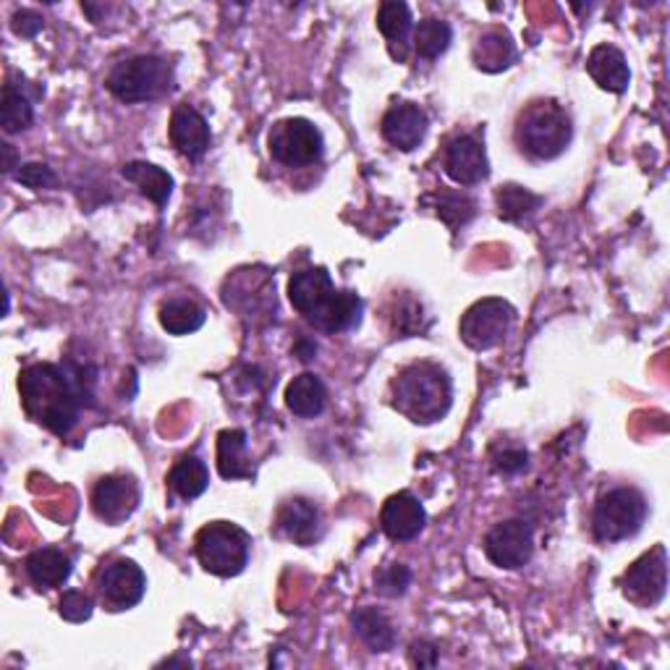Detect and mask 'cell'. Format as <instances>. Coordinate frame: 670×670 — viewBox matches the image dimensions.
Returning a JSON list of instances; mask_svg holds the SVG:
<instances>
[{
    "label": "cell",
    "mask_w": 670,
    "mask_h": 670,
    "mask_svg": "<svg viewBox=\"0 0 670 670\" xmlns=\"http://www.w3.org/2000/svg\"><path fill=\"white\" fill-rule=\"evenodd\" d=\"M288 299L309 326L322 333H343L362 320V299L354 291H338L326 268L293 272L288 280Z\"/></svg>",
    "instance_id": "obj_1"
},
{
    "label": "cell",
    "mask_w": 670,
    "mask_h": 670,
    "mask_svg": "<svg viewBox=\"0 0 670 670\" xmlns=\"http://www.w3.org/2000/svg\"><path fill=\"white\" fill-rule=\"evenodd\" d=\"M19 393L29 420L61 437L74 430L82 399L63 367L48 362L29 364L19 374Z\"/></svg>",
    "instance_id": "obj_2"
},
{
    "label": "cell",
    "mask_w": 670,
    "mask_h": 670,
    "mask_svg": "<svg viewBox=\"0 0 670 670\" xmlns=\"http://www.w3.org/2000/svg\"><path fill=\"white\" fill-rule=\"evenodd\" d=\"M453 385L441 364L416 362L393 380V406L414 424H432L449 414Z\"/></svg>",
    "instance_id": "obj_3"
},
{
    "label": "cell",
    "mask_w": 670,
    "mask_h": 670,
    "mask_svg": "<svg viewBox=\"0 0 670 670\" xmlns=\"http://www.w3.org/2000/svg\"><path fill=\"white\" fill-rule=\"evenodd\" d=\"M574 126L568 113L553 100H539L522 111L516 121V142L535 161H556L571 144Z\"/></svg>",
    "instance_id": "obj_4"
},
{
    "label": "cell",
    "mask_w": 670,
    "mask_h": 670,
    "mask_svg": "<svg viewBox=\"0 0 670 670\" xmlns=\"http://www.w3.org/2000/svg\"><path fill=\"white\" fill-rule=\"evenodd\" d=\"M107 92L126 105L150 103L173 86V69L161 55H136L115 63L105 79Z\"/></svg>",
    "instance_id": "obj_5"
},
{
    "label": "cell",
    "mask_w": 670,
    "mask_h": 670,
    "mask_svg": "<svg viewBox=\"0 0 670 670\" xmlns=\"http://www.w3.org/2000/svg\"><path fill=\"white\" fill-rule=\"evenodd\" d=\"M251 537L230 522H213L197 532L194 553L207 574L230 579L239 576L249 564Z\"/></svg>",
    "instance_id": "obj_6"
},
{
    "label": "cell",
    "mask_w": 670,
    "mask_h": 670,
    "mask_svg": "<svg viewBox=\"0 0 670 670\" xmlns=\"http://www.w3.org/2000/svg\"><path fill=\"white\" fill-rule=\"evenodd\" d=\"M647 501L637 487H616L597 501L592 532L600 543H621L642 529Z\"/></svg>",
    "instance_id": "obj_7"
},
{
    "label": "cell",
    "mask_w": 670,
    "mask_h": 670,
    "mask_svg": "<svg viewBox=\"0 0 670 670\" xmlns=\"http://www.w3.org/2000/svg\"><path fill=\"white\" fill-rule=\"evenodd\" d=\"M270 155L288 168H305L322 157L326 140L309 118H284L270 128Z\"/></svg>",
    "instance_id": "obj_8"
},
{
    "label": "cell",
    "mask_w": 670,
    "mask_h": 670,
    "mask_svg": "<svg viewBox=\"0 0 670 670\" xmlns=\"http://www.w3.org/2000/svg\"><path fill=\"white\" fill-rule=\"evenodd\" d=\"M511 322H514V307L506 299H480L461 317L458 336L472 351H489L503 343Z\"/></svg>",
    "instance_id": "obj_9"
},
{
    "label": "cell",
    "mask_w": 670,
    "mask_h": 670,
    "mask_svg": "<svg viewBox=\"0 0 670 670\" xmlns=\"http://www.w3.org/2000/svg\"><path fill=\"white\" fill-rule=\"evenodd\" d=\"M532 553H535V532L524 518H508L487 532L485 556L493 566L514 571L529 564Z\"/></svg>",
    "instance_id": "obj_10"
},
{
    "label": "cell",
    "mask_w": 670,
    "mask_h": 670,
    "mask_svg": "<svg viewBox=\"0 0 670 670\" xmlns=\"http://www.w3.org/2000/svg\"><path fill=\"white\" fill-rule=\"evenodd\" d=\"M623 595L639 608H654L668 589V556L666 547L658 545L650 553H645L637 564L629 566V571L621 579Z\"/></svg>",
    "instance_id": "obj_11"
},
{
    "label": "cell",
    "mask_w": 670,
    "mask_h": 670,
    "mask_svg": "<svg viewBox=\"0 0 670 670\" xmlns=\"http://www.w3.org/2000/svg\"><path fill=\"white\" fill-rule=\"evenodd\" d=\"M147 592V576L134 560L118 558L100 576V600L107 610H128Z\"/></svg>",
    "instance_id": "obj_12"
},
{
    "label": "cell",
    "mask_w": 670,
    "mask_h": 670,
    "mask_svg": "<svg viewBox=\"0 0 670 670\" xmlns=\"http://www.w3.org/2000/svg\"><path fill=\"white\" fill-rule=\"evenodd\" d=\"M140 506V485L128 474H107L92 489V511L100 522L121 524Z\"/></svg>",
    "instance_id": "obj_13"
},
{
    "label": "cell",
    "mask_w": 670,
    "mask_h": 670,
    "mask_svg": "<svg viewBox=\"0 0 670 670\" xmlns=\"http://www.w3.org/2000/svg\"><path fill=\"white\" fill-rule=\"evenodd\" d=\"M445 173L458 186H477L489 176V161L485 147L474 136H456L445 147Z\"/></svg>",
    "instance_id": "obj_14"
},
{
    "label": "cell",
    "mask_w": 670,
    "mask_h": 670,
    "mask_svg": "<svg viewBox=\"0 0 670 670\" xmlns=\"http://www.w3.org/2000/svg\"><path fill=\"white\" fill-rule=\"evenodd\" d=\"M424 522H427V514H424V506L420 498L412 493H395L385 501L383 511H380V527L395 543H409L414 539L420 532L424 529Z\"/></svg>",
    "instance_id": "obj_15"
},
{
    "label": "cell",
    "mask_w": 670,
    "mask_h": 670,
    "mask_svg": "<svg viewBox=\"0 0 670 670\" xmlns=\"http://www.w3.org/2000/svg\"><path fill=\"white\" fill-rule=\"evenodd\" d=\"M385 142L401 153H412L427 134V113L414 103H399L383 115L380 124Z\"/></svg>",
    "instance_id": "obj_16"
},
{
    "label": "cell",
    "mask_w": 670,
    "mask_h": 670,
    "mask_svg": "<svg viewBox=\"0 0 670 670\" xmlns=\"http://www.w3.org/2000/svg\"><path fill=\"white\" fill-rule=\"evenodd\" d=\"M168 136L173 147L189 161H199L210 150V126H207L205 115L194 111L192 105H182L173 111Z\"/></svg>",
    "instance_id": "obj_17"
},
{
    "label": "cell",
    "mask_w": 670,
    "mask_h": 670,
    "mask_svg": "<svg viewBox=\"0 0 670 670\" xmlns=\"http://www.w3.org/2000/svg\"><path fill=\"white\" fill-rule=\"evenodd\" d=\"M278 529L301 547L315 545L320 539V508L307 498H288L278 508Z\"/></svg>",
    "instance_id": "obj_18"
},
{
    "label": "cell",
    "mask_w": 670,
    "mask_h": 670,
    "mask_svg": "<svg viewBox=\"0 0 670 670\" xmlns=\"http://www.w3.org/2000/svg\"><path fill=\"white\" fill-rule=\"evenodd\" d=\"M587 74L595 79V84L605 92L623 95L631 84V69L626 63V55L614 45H597L587 58Z\"/></svg>",
    "instance_id": "obj_19"
},
{
    "label": "cell",
    "mask_w": 670,
    "mask_h": 670,
    "mask_svg": "<svg viewBox=\"0 0 670 670\" xmlns=\"http://www.w3.org/2000/svg\"><path fill=\"white\" fill-rule=\"evenodd\" d=\"M474 66L480 71H487V74H498V71H506L508 66H514L516 61V45L514 38L506 32V29L493 27L487 32H482L477 42H474Z\"/></svg>",
    "instance_id": "obj_20"
},
{
    "label": "cell",
    "mask_w": 670,
    "mask_h": 670,
    "mask_svg": "<svg viewBox=\"0 0 670 670\" xmlns=\"http://www.w3.org/2000/svg\"><path fill=\"white\" fill-rule=\"evenodd\" d=\"M328 403V388L320 378L312 372L299 374L286 388V406L288 412L301 416V420H315L326 412Z\"/></svg>",
    "instance_id": "obj_21"
},
{
    "label": "cell",
    "mask_w": 670,
    "mask_h": 670,
    "mask_svg": "<svg viewBox=\"0 0 670 670\" xmlns=\"http://www.w3.org/2000/svg\"><path fill=\"white\" fill-rule=\"evenodd\" d=\"M27 574L40 589H55L66 585V579L74 571V564L63 550L58 547H40L27 558Z\"/></svg>",
    "instance_id": "obj_22"
},
{
    "label": "cell",
    "mask_w": 670,
    "mask_h": 670,
    "mask_svg": "<svg viewBox=\"0 0 670 670\" xmlns=\"http://www.w3.org/2000/svg\"><path fill=\"white\" fill-rule=\"evenodd\" d=\"M218 472L223 480L255 477L247 453V432L244 430H223L218 435Z\"/></svg>",
    "instance_id": "obj_23"
},
{
    "label": "cell",
    "mask_w": 670,
    "mask_h": 670,
    "mask_svg": "<svg viewBox=\"0 0 670 670\" xmlns=\"http://www.w3.org/2000/svg\"><path fill=\"white\" fill-rule=\"evenodd\" d=\"M414 19H412V9L401 0H388V3L380 6L378 11V29L383 32V38L391 45L393 58L403 61L406 58V45H409V34H412Z\"/></svg>",
    "instance_id": "obj_24"
},
{
    "label": "cell",
    "mask_w": 670,
    "mask_h": 670,
    "mask_svg": "<svg viewBox=\"0 0 670 670\" xmlns=\"http://www.w3.org/2000/svg\"><path fill=\"white\" fill-rule=\"evenodd\" d=\"M121 176H124L126 182H132L136 189L144 194V197L153 199L157 207L168 205V199L173 194V176L168 171L157 168V165H153V163L132 161L121 168Z\"/></svg>",
    "instance_id": "obj_25"
},
{
    "label": "cell",
    "mask_w": 670,
    "mask_h": 670,
    "mask_svg": "<svg viewBox=\"0 0 670 670\" xmlns=\"http://www.w3.org/2000/svg\"><path fill=\"white\" fill-rule=\"evenodd\" d=\"M351 623H354L357 637L370 647L372 652H388L393 650L395 645V631L391 618H388L383 610L378 608H359L354 616H351Z\"/></svg>",
    "instance_id": "obj_26"
},
{
    "label": "cell",
    "mask_w": 670,
    "mask_h": 670,
    "mask_svg": "<svg viewBox=\"0 0 670 670\" xmlns=\"http://www.w3.org/2000/svg\"><path fill=\"white\" fill-rule=\"evenodd\" d=\"M168 485L182 501H194L210 485V472H207V464L199 456H184L171 470Z\"/></svg>",
    "instance_id": "obj_27"
},
{
    "label": "cell",
    "mask_w": 670,
    "mask_h": 670,
    "mask_svg": "<svg viewBox=\"0 0 670 670\" xmlns=\"http://www.w3.org/2000/svg\"><path fill=\"white\" fill-rule=\"evenodd\" d=\"M207 312L192 299H173L161 309V326L171 336H189L205 326Z\"/></svg>",
    "instance_id": "obj_28"
},
{
    "label": "cell",
    "mask_w": 670,
    "mask_h": 670,
    "mask_svg": "<svg viewBox=\"0 0 670 670\" xmlns=\"http://www.w3.org/2000/svg\"><path fill=\"white\" fill-rule=\"evenodd\" d=\"M495 202H498L501 218L508 223H516L535 213L537 207L543 205V197H537V194H532L529 189H524V186L518 184H506L501 186L498 194H495Z\"/></svg>",
    "instance_id": "obj_29"
},
{
    "label": "cell",
    "mask_w": 670,
    "mask_h": 670,
    "mask_svg": "<svg viewBox=\"0 0 670 670\" xmlns=\"http://www.w3.org/2000/svg\"><path fill=\"white\" fill-rule=\"evenodd\" d=\"M451 40H453V29L449 21H443V19H424V21H420V27L414 29L416 53H420L422 58H427V61L443 55L445 50L451 48Z\"/></svg>",
    "instance_id": "obj_30"
},
{
    "label": "cell",
    "mask_w": 670,
    "mask_h": 670,
    "mask_svg": "<svg viewBox=\"0 0 670 670\" xmlns=\"http://www.w3.org/2000/svg\"><path fill=\"white\" fill-rule=\"evenodd\" d=\"M34 121V111L29 105V100L21 95V92L13 90L11 84H6L3 90V100H0V124H3L6 134H17L24 132V128L32 126Z\"/></svg>",
    "instance_id": "obj_31"
},
{
    "label": "cell",
    "mask_w": 670,
    "mask_h": 670,
    "mask_svg": "<svg viewBox=\"0 0 670 670\" xmlns=\"http://www.w3.org/2000/svg\"><path fill=\"white\" fill-rule=\"evenodd\" d=\"M435 213L445 226L458 228V226H466V223L474 218L477 205H474V199L466 197V194L441 192L435 194Z\"/></svg>",
    "instance_id": "obj_32"
},
{
    "label": "cell",
    "mask_w": 670,
    "mask_h": 670,
    "mask_svg": "<svg viewBox=\"0 0 670 670\" xmlns=\"http://www.w3.org/2000/svg\"><path fill=\"white\" fill-rule=\"evenodd\" d=\"M409 585H412V571L403 564L380 568L378 576H374V589L385 597H401L409 589Z\"/></svg>",
    "instance_id": "obj_33"
},
{
    "label": "cell",
    "mask_w": 670,
    "mask_h": 670,
    "mask_svg": "<svg viewBox=\"0 0 670 670\" xmlns=\"http://www.w3.org/2000/svg\"><path fill=\"white\" fill-rule=\"evenodd\" d=\"M61 618H66L69 623H84L92 618V610H95V602H92L90 595L79 592V589H69L61 597Z\"/></svg>",
    "instance_id": "obj_34"
},
{
    "label": "cell",
    "mask_w": 670,
    "mask_h": 670,
    "mask_svg": "<svg viewBox=\"0 0 670 670\" xmlns=\"http://www.w3.org/2000/svg\"><path fill=\"white\" fill-rule=\"evenodd\" d=\"M17 182L29 189H50L55 184V173L45 163H27L17 171Z\"/></svg>",
    "instance_id": "obj_35"
},
{
    "label": "cell",
    "mask_w": 670,
    "mask_h": 670,
    "mask_svg": "<svg viewBox=\"0 0 670 670\" xmlns=\"http://www.w3.org/2000/svg\"><path fill=\"white\" fill-rule=\"evenodd\" d=\"M11 29L19 34V38L32 40L42 32V17H40V13L29 11V9L17 11V13H13V19H11Z\"/></svg>",
    "instance_id": "obj_36"
},
{
    "label": "cell",
    "mask_w": 670,
    "mask_h": 670,
    "mask_svg": "<svg viewBox=\"0 0 670 670\" xmlns=\"http://www.w3.org/2000/svg\"><path fill=\"white\" fill-rule=\"evenodd\" d=\"M527 464H529V456H527V451H522V449H508L495 456V470H498L501 474H518V472L527 470Z\"/></svg>",
    "instance_id": "obj_37"
},
{
    "label": "cell",
    "mask_w": 670,
    "mask_h": 670,
    "mask_svg": "<svg viewBox=\"0 0 670 670\" xmlns=\"http://www.w3.org/2000/svg\"><path fill=\"white\" fill-rule=\"evenodd\" d=\"M412 662L416 668H435L437 666V650L427 642L412 645Z\"/></svg>",
    "instance_id": "obj_38"
},
{
    "label": "cell",
    "mask_w": 670,
    "mask_h": 670,
    "mask_svg": "<svg viewBox=\"0 0 670 670\" xmlns=\"http://www.w3.org/2000/svg\"><path fill=\"white\" fill-rule=\"evenodd\" d=\"M0 150H3V157H6L3 173H6V176H11L13 168H21V165H19V157H17V150H13L11 144H0Z\"/></svg>",
    "instance_id": "obj_39"
},
{
    "label": "cell",
    "mask_w": 670,
    "mask_h": 670,
    "mask_svg": "<svg viewBox=\"0 0 670 670\" xmlns=\"http://www.w3.org/2000/svg\"><path fill=\"white\" fill-rule=\"evenodd\" d=\"M297 354H299L301 362H309V359L317 354V346L309 343V341H299L297 343Z\"/></svg>",
    "instance_id": "obj_40"
},
{
    "label": "cell",
    "mask_w": 670,
    "mask_h": 670,
    "mask_svg": "<svg viewBox=\"0 0 670 670\" xmlns=\"http://www.w3.org/2000/svg\"><path fill=\"white\" fill-rule=\"evenodd\" d=\"M163 666H192L189 660H165Z\"/></svg>",
    "instance_id": "obj_41"
}]
</instances>
